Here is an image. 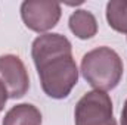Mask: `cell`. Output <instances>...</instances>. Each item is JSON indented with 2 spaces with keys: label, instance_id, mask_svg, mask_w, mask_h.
<instances>
[{
  "label": "cell",
  "instance_id": "6da1fadb",
  "mask_svg": "<svg viewBox=\"0 0 127 125\" xmlns=\"http://www.w3.org/2000/svg\"><path fill=\"white\" fill-rule=\"evenodd\" d=\"M31 56L44 94L56 100L68 97L78 83L71 41L58 32L41 34L32 41Z\"/></svg>",
  "mask_w": 127,
  "mask_h": 125
},
{
  "label": "cell",
  "instance_id": "7a4b0ae2",
  "mask_svg": "<svg viewBox=\"0 0 127 125\" xmlns=\"http://www.w3.org/2000/svg\"><path fill=\"white\" fill-rule=\"evenodd\" d=\"M83 78L99 91L114 90L123 78L124 66L120 55L111 47L102 46L87 52L80 66Z\"/></svg>",
  "mask_w": 127,
  "mask_h": 125
},
{
  "label": "cell",
  "instance_id": "3957f363",
  "mask_svg": "<svg viewBox=\"0 0 127 125\" xmlns=\"http://www.w3.org/2000/svg\"><path fill=\"white\" fill-rule=\"evenodd\" d=\"M74 122L75 125H117L111 97L99 90L86 93L75 104Z\"/></svg>",
  "mask_w": 127,
  "mask_h": 125
},
{
  "label": "cell",
  "instance_id": "277c9868",
  "mask_svg": "<svg viewBox=\"0 0 127 125\" xmlns=\"http://www.w3.org/2000/svg\"><path fill=\"white\" fill-rule=\"evenodd\" d=\"M62 15L59 3L44 0H27L21 4V18L28 30L46 32L56 27Z\"/></svg>",
  "mask_w": 127,
  "mask_h": 125
},
{
  "label": "cell",
  "instance_id": "5b68a950",
  "mask_svg": "<svg viewBox=\"0 0 127 125\" xmlns=\"http://www.w3.org/2000/svg\"><path fill=\"white\" fill-rule=\"evenodd\" d=\"M0 83L4 85L9 99H21L27 94L30 88V77L19 56H0Z\"/></svg>",
  "mask_w": 127,
  "mask_h": 125
},
{
  "label": "cell",
  "instance_id": "8992f818",
  "mask_svg": "<svg viewBox=\"0 0 127 125\" xmlns=\"http://www.w3.org/2000/svg\"><path fill=\"white\" fill-rule=\"evenodd\" d=\"M68 25L71 32L80 40H89L97 32V21L95 15L84 9L74 10L68 19Z\"/></svg>",
  "mask_w": 127,
  "mask_h": 125
},
{
  "label": "cell",
  "instance_id": "52a82bcc",
  "mask_svg": "<svg viewBox=\"0 0 127 125\" xmlns=\"http://www.w3.org/2000/svg\"><path fill=\"white\" fill-rule=\"evenodd\" d=\"M41 113L34 104L21 103L7 110L1 125H41Z\"/></svg>",
  "mask_w": 127,
  "mask_h": 125
},
{
  "label": "cell",
  "instance_id": "ba28073f",
  "mask_svg": "<svg viewBox=\"0 0 127 125\" xmlns=\"http://www.w3.org/2000/svg\"><path fill=\"white\" fill-rule=\"evenodd\" d=\"M108 25L117 32L127 34V1L111 0L106 4Z\"/></svg>",
  "mask_w": 127,
  "mask_h": 125
},
{
  "label": "cell",
  "instance_id": "9c48e42d",
  "mask_svg": "<svg viewBox=\"0 0 127 125\" xmlns=\"http://www.w3.org/2000/svg\"><path fill=\"white\" fill-rule=\"evenodd\" d=\"M7 99H9V94L6 91L4 85L0 83V112L3 110V107H4V104H6V102H7Z\"/></svg>",
  "mask_w": 127,
  "mask_h": 125
},
{
  "label": "cell",
  "instance_id": "30bf717a",
  "mask_svg": "<svg viewBox=\"0 0 127 125\" xmlns=\"http://www.w3.org/2000/svg\"><path fill=\"white\" fill-rule=\"evenodd\" d=\"M121 125H127V99L124 102L123 110H121Z\"/></svg>",
  "mask_w": 127,
  "mask_h": 125
}]
</instances>
